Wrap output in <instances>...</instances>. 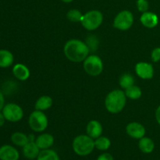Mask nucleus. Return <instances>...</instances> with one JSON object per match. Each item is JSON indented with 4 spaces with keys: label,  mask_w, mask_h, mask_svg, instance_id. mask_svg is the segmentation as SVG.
I'll list each match as a JSON object with an SVG mask.
<instances>
[{
    "label": "nucleus",
    "mask_w": 160,
    "mask_h": 160,
    "mask_svg": "<svg viewBox=\"0 0 160 160\" xmlns=\"http://www.w3.org/2000/svg\"><path fill=\"white\" fill-rule=\"evenodd\" d=\"M41 149L38 148L37 144L34 142H28L23 147V154L28 159H36L40 153Z\"/></svg>",
    "instance_id": "nucleus-14"
},
{
    "label": "nucleus",
    "mask_w": 160,
    "mask_h": 160,
    "mask_svg": "<svg viewBox=\"0 0 160 160\" xmlns=\"http://www.w3.org/2000/svg\"><path fill=\"white\" fill-rule=\"evenodd\" d=\"M125 95L127 98L131 100H138L142 97V91L138 86L133 85L128 88L125 89Z\"/></svg>",
    "instance_id": "nucleus-23"
},
{
    "label": "nucleus",
    "mask_w": 160,
    "mask_h": 160,
    "mask_svg": "<svg viewBox=\"0 0 160 160\" xmlns=\"http://www.w3.org/2000/svg\"><path fill=\"white\" fill-rule=\"evenodd\" d=\"M95 147L99 151H106L111 147V141L105 136H100L95 139Z\"/></svg>",
    "instance_id": "nucleus-22"
},
{
    "label": "nucleus",
    "mask_w": 160,
    "mask_h": 160,
    "mask_svg": "<svg viewBox=\"0 0 160 160\" xmlns=\"http://www.w3.org/2000/svg\"><path fill=\"white\" fill-rule=\"evenodd\" d=\"M20 153L18 150L9 145H4L0 147V159L19 160Z\"/></svg>",
    "instance_id": "nucleus-11"
},
{
    "label": "nucleus",
    "mask_w": 160,
    "mask_h": 160,
    "mask_svg": "<svg viewBox=\"0 0 160 160\" xmlns=\"http://www.w3.org/2000/svg\"><path fill=\"white\" fill-rule=\"evenodd\" d=\"M5 106V98L4 95H3L2 92L0 91V111H2V108Z\"/></svg>",
    "instance_id": "nucleus-29"
},
{
    "label": "nucleus",
    "mask_w": 160,
    "mask_h": 160,
    "mask_svg": "<svg viewBox=\"0 0 160 160\" xmlns=\"http://www.w3.org/2000/svg\"><path fill=\"white\" fill-rule=\"evenodd\" d=\"M151 59L152 62H158L160 61V47H156L152 51Z\"/></svg>",
    "instance_id": "nucleus-27"
},
{
    "label": "nucleus",
    "mask_w": 160,
    "mask_h": 160,
    "mask_svg": "<svg viewBox=\"0 0 160 160\" xmlns=\"http://www.w3.org/2000/svg\"><path fill=\"white\" fill-rule=\"evenodd\" d=\"M102 131L103 128L101 123L95 120H92L89 121L88 123L87 124V127H86L87 134L93 139H96L100 136H102Z\"/></svg>",
    "instance_id": "nucleus-13"
},
{
    "label": "nucleus",
    "mask_w": 160,
    "mask_h": 160,
    "mask_svg": "<svg viewBox=\"0 0 160 160\" xmlns=\"http://www.w3.org/2000/svg\"><path fill=\"white\" fill-rule=\"evenodd\" d=\"M14 62L13 54L7 49H0V68H8Z\"/></svg>",
    "instance_id": "nucleus-17"
},
{
    "label": "nucleus",
    "mask_w": 160,
    "mask_h": 160,
    "mask_svg": "<svg viewBox=\"0 0 160 160\" xmlns=\"http://www.w3.org/2000/svg\"><path fill=\"white\" fill-rule=\"evenodd\" d=\"M155 116H156V121H157V123L160 125V106H158V108L156 109Z\"/></svg>",
    "instance_id": "nucleus-30"
},
{
    "label": "nucleus",
    "mask_w": 160,
    "mask_h": 160,
    "mask_svg": "<svg viewBox=\"0 0 160 160\" xmlns=\"http://www.w3.org/2000/svg\"><path fill=\"white\" fill-rule=\"evenodd\" d=\"M11 142L17 146L23 148L29 142V138H28V136L23 133L15 132L11 135Z\"/></svg>",
    "instance_id": "nucleus-20"
},
{
    "label": "nucleus",
    "mask_w": 160,
    "mask_h": 160,
    "mask_svg": "<svg viewBox=\"0 0 160 160\" xmlns=\"http://www.w3.org/2000/svg\"><path fill=\"white\" fill-rule=\"evenodd\" d=\"M140 21L144 27L147 28H154L159 23V17L152 12H142L140 17Z\"/></svg>",
    "instance_id": "nucleus-12"
},
{
    "label": "nucleus",
    "mask_w": 160,
    "mask_h": 160,
    "mask_svg": "<svg viewBox=\"0 0 160 160\" xmlns=\"http://www.w3.org/2000/svg\"><path fill=\"white\" fill-rule=\"evenodd\" d=\"M136 74L143 80H150L154 77V67L147 62H139L135 65Z\"/></svg>",
    "instance_id": "nucleus-9"
},
{
    "label": "nucleus",
    "mask_w": 160,
    "mask_h": 160,
    "mask_svg": "<svg viewBox=\"0 0 160 160\" xmlns=\"http://www.w3.org/2000/svg\"><path fill=\"white\" fill-rule=\"evenodd\" d=\"M127 102L125 92L120 89H115L109 92L105 99V106L109 112L117 114L122 112Z\"/></svg>",
    "instance_id": "nucleus-2"
},
{
    "label": "nucleus",
    "mask_w": 160,
    "mask_h": 160,
    "mask_svg": "<svg viewBox=\"0 0 160 160\" xmlns=\"http://www.w3.org/2000/svg\"><path fill=\"white\" fill-rule=\"evenodd\" d=\"M83 67L87 74L92 77H97L103 70V62L99 56L89 55L83 62Z\"/></svg>",
    "instance_id": "nucleus-6"
},
{
    "label": "nucleus",
    "mask_w": 160,
    "mask_h": 160,
    "mask_svg": "<svg viewBox=\"0 0 160 160\" xmlns=\"http://www.w3.org/2000/svg\"><path fill=\"white\" fill-rule=\"evenodd\" d=\"M0 40H1V36H0Z\"/></svg>",
    "instance_id": "nucleus-33"
},
{
    "label": "nucleus",
    "mask_w": 160,
    "mask_h": 160,
    "mask_svg": "<svg viewBox=\"0 0 160 160\" xmlns=\"http://www.w3.org/2000/svg\"><path fill=\"white\" fill-rule=\"evenodd\" d=\"M134 23V15L129 10H122L118 12L113 20V27L121 31L129 30Z\"/></svg>",
    "instance_id": "nucleus-7"
},
{
    "label": "nucleus",
    "mask_w": 160,
    "mask_h": 160,
    "mask_svg": "<svg viewBox=\"0 0 160 160\" xmlns=\"http://www.w3.org/2000/svg\"><path fill=\"white\" fill-rule=\"evenodd\" d=\"M12 71L14 77L21 81H27L31 75V72L28 67L23 63H17L14 65Z\"/></svg>",
    "instance_id": "nucleus-16"
},
{
    "label": "nucleus",
    "mask_w": 160,
    "mask_h": 160,
    "mask_svg": "<svg viewBox=\"0 0 160 160\" xmlns=\"http://www.w3.org/2000/svg\"><path fill=\"white\" fill-rule=\"evenodd\" d=\"M28 124L34 132H42L48 128V117L43 111L35 109L30 114Z\"/></svg>",
    "instance_id": "nucleus-5"
},
{
    "label": "nucleus",
    "mask_w": 160,
    "mask_h": 160,
    "mask_svg": "<svg viewBox=\"0 0 160 160\" xmlns=\"http://www.w3.org/2000/svg\"><path fill=\"white\" fill-rule=\"evenodd\" d=\"M72 148L78 156H87L95 148V140L88 134H81L73 139Z\"/></svg>",
    "instance_id": "nucleus-3"
},
{
    "label": "nucleus",
    "mask_w": 160,
    "mask_h": 160,
    "mask_svg": "<svg viewBox=\"0 0 160 160\" xmlns=\"http://www.w3.org/2000/svg\"><path fill=\"white\" fill-rule=\"evenodd\" d=\"M2 112L4 115L7 121L16 123L21 120L23 117V110L19 105L11 102L5 105L2 109Z\"/></svg>",
    "instance_id": "nucleus-8"
},
{
    "label": "nucleus",
    "mask_w": 160,
    "mask_h": 160,
    "mask_svg": "<svg viewBox=\"0 0 160 160\" xmlns=\"http://www.w3.org/2000/svg\"><path fill=\"white\" fill-rule=\"evenodd\" d=\"M103 15L101 11L93 9L84 13L81 19V23L87 31H95L102 25Z\"/></svg>",
    "instance_id": "nucleus-4"
},
{
    "label": "nucleus",
    "mask_w": 160,
    "mask_h": 160,
    "mask_svg": "<svg viewBox=\"0 0 160 160\" xmlns=\"http://www.w3.org/2000/svg\"><path fill=\"white\" fill-rule=\"evenodd\" d=\"M63 52L67 59L71 62H81L89 56L90 50L86 42L79 39H70L64 45Z\"/></svg>",
    "instance_id": "nucleus-1"
},
{
    "label": "nucleus",
    "mask_w": 160,
    "mask_h": 160,
    "mask_svg": "<svg viewBox=\"0 0 160 160\" xmlns=\"http://www.w3.org/2000/svg\"><path fill=\"white\" fill-rule=\"evenodd\" d=\"M61 1L63 2H65V3H70V2H73V0H61Z\"/></svg>",
    "instance_id": "nucleus-32"
},
{
    "label": "nucleus",
    "mask_w": 160,
    "mask_h": 160,
    "mask_svg": "<svg viewBox=\"0 0 160 160\" xmlns=\"http://www.w3.org/2000/svg\"><path fill=\"white\" fill-rule=\"evenodd\" d=\"M126 132L128 136L134 139H141L145 137L146 130L142 123L138 122H131L126 127Z\"/></svg>",
    "instance_id": "nucleus-10"
},
{
    "label": "nucleus",
    "mask_w": 160,
    "mask_h": 160,
    "mask_svg": "<svg viewBox=\"0 0 160 160\" xmlns=\"http://www.w3.org/2000/svg\"><path fill=\"white\" fill-rule=\"evenodd\" d=\"M96 160H114L113 156L108 152H104L102 154L99 155Z\"/></svg>",
    "instance_id": "nucleus-28"
},
{
    "label": "nucleus",
    "mask_w": 160,
    "mask_h": 160,
    "mask_svg": "<svg viewBox=\"0 0 160 160\" xmlns=\"http://www.w3.org/2000/svg\"><path fill=\"white\" fill-rule=\"evenodd\" d=\"M6 118H5L4 115L2 114V112L0 111V128L2 127L5 124V122H6Z\"/></svg>",
    "instance_id": "nucleus-31"
},
{
    "label": "nucleus",
    "mask_w": 160,
    "mask_h": 160,
    "mask_svg": "<svg viewBox=\"0 0 160 160\" xmlns=\"http://www.w3.org/2000/svg\"><path fill=\"white\" fill-rule=\"evenodd\" d=\"M138 148L145 154L152 153L155 149V143L153 140L150 138L143 137L139 139Z\"/></svg>",
    "instance_id": "nucleus-18"
},
{
    "label": "nucleus",
    "mask_w": 160,
    "mask_h": 160,
    "mask_svg": "<svg viewBox=\"0 0 160 160\" xmlns=\"http://www.w3.org/2000/svg\"><path fill=\"white\" fill-rule=\"evenodd\" d=\"M83 15L84 14L81 13V11L79 9H72L67 12V17L70 21L74 22V23H78V22H81V19H82Z\"/></svg>",
    "instance_id": "nucleus-25"
},
{
    "label": "nucleus",
    "mask_w": 160,
    "mask_h": 160,
    "mask_svg": "<svg viewBox=\"0 0 160 160\" xmlns=\"http://www.w3.org/2000/svg\"><path fill=\"white\" fill-rule=\"evenodd\" d=\"M137 8L139 12H147L149 9V3L148 0H137Z\"/></svg>",
    "instance_id": "nucleus-26"
},
{
    "label": "nucleus",
    "mask_w": 160,
    "mask_h": 160,
    "mask_svg": "<svg viewBox=\"0 0 160 160\" xmlns=\"http://www.w3.org/2000/svg\"><path fill=\"white\" fill-rule=\"evenodd\" d=\"M119 84L122 88L127 89L131 86L134 85V78L128 73H123L120 76V80H119Z\"/></svg>",
    "instance_id": "nucleus-24"
},
{
    "label": "nucleus",
    "mask_w": 160,
    "mask_h": 160,
    "mask_svg": "<svg viewBox=\"0 0 160 160\" xmlns=\"http://www.w3.org/2000/svg\"><path fill=\"white\" fill-rule=\"evenodd\" d=\"M54 137L48 133L40 134L35 138V143L41 150L50 148L54 144Z\"/></svg>",
    "instance_id": "nucleus-15"
},
{
    "label": "nucleus",
    "mask_w": 160,
    "mask_h": 160,
    "mask_svg": "<svg viewBox=\"0 0 160 160\" xmlns=\"http://www.w3.org/2000/svg\"><path fill=\"white\" fill-rule=\"evenodd\" d=\"M52 103L53 101L51 97L48 96V95H42V96L39 97L38 99L36 101L34 108L37 110L45 111L51 108L52 106Z\"/></svg>",
    "instance_id": "nucleus-19"
},
{
    "label": "nucleus",
    "mask_w": 160,
    "mask_h": 160,
    "mask_svg": "<svg viewBox=\"0 0 160 160\" xmlns=\"http://www.w3.org/2000/svg\"><path fill=\"white\" fill-rule=\"evenodd\" d=\"M37 160H60L59 155L56 151L52 149H44L41 150L38 156L36 159Z\"/></svg>",
    "instance_id": "nucleus-21"
}]
</instances>
